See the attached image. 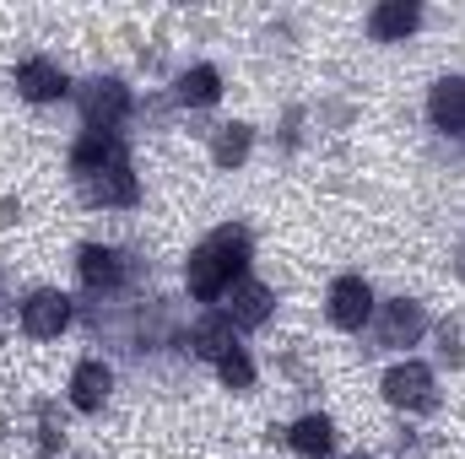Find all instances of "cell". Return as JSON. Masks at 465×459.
Listing matches in <instances>:
<instances>
[{
	"label": "cell",
	"mask_w": 465,
	"mask_h": 459,
	"mask_svg": "<svg viewBox=\"0 0 465 459\" xmlns=\"http://www.w3.org/2000/svg\"><path fill=\"white\" fill-rule=\"evenodd\" d=\"M16 93L27 103H54V98H65V71L49 65V60H22L16 65Z\"/></svg>",
	"instance_id": "cell-7"
},
{
	"label": "cell",
	"mask_w": 465,
	"mask_h": 459,
	"mask_svg": "<svg viewBox=\"0 0 465 459\" xmlns=\"http://www.w3.org/2000/svg\"><path fill=\"white\" fill-rule=\"evenodd\" d=\"M76 270H82L87 287H114L119 281V254L114 249H104V243H87L82 259H76Z\"/></svg>",
	"instance_id": "cell-13"
},
{
	"label": "cell",
	"mask_w": 465,
	"mask_h": 459,
	"mask_svg": "<svg viewBox=\"0 0 465 459\" xmlns=\"http://www.w3.org/2000/svg\"><path fill=\"white\" fill-rule=\"evenodd\" d=\"M109 384H114V378H109L104 362H82V367L71 373V405H76V411H98V405L109 400Z\"/></svg>",
	"instance_id": "cell-9"
},
{
	"label": "cell",
	"mask_w": 465,
	"mask_h": 459,
	"mask_svg": "<svg viewBox=\"0 0 465 459\" xmlns=\"http://www.w3.org/2000/svg\"><path fill=\"white\" fill-rule=\"evenodd\" d=\"M384 400L390 405H406V411H422L433 400V373L422 362H401L384 373Z\"/></svg>",
	"instance_id": "cell-3"
},
{
	"label": "cell",
	"mask_w": 465,
	"mask_h": 459,
	"mask_svg": "<svg viewBox=\"0 0 465 459\" xmlns=\"http://www.w3.org/2000/svg\"><path fill=\"white\" fill-rule=\"evenodd\" d=\"M243 259H249V238H243L238 228H223V232H212V238L190 254L184 281H190V292H195L201 303H212V298H223L232 281H238Z\"/></svg>",
	"instance_id": "cell-1"
},
{
	"label": "cell",
	"mask_w": 465,
	"mask_h": 459,
	"mask_svg": "<svg viewBox=\"0 0 465 459\" xmlns=\"http://www.w3.org/2000/svg\"><path fill=\"white\" fill-rule=\"evenodd\" d=\"M265 319H271V292H265L260 281H232L228 287V325L254 330V325H265Z\"/></svg>",
	"instance_id": "cell-8"
},
{
	"label": "cell",
	"mask_w": 465,
	"mask_h": 459,
	"mask_svg": "<svg viewBox=\"0 0 465 459\" xmlns=\"http://www.w3.org/2000/svg\"><path fill=\"white\" fill-rule=\"evenodd\" d=\"M287 444H292L303 459H325L331 449H336V427H331L325 416H303V422H292Z\"/></svg>",
	"instance_id": "cell-10"
},
{
	"label": "cell",
	"mask_w": 465,
	"mask_h": 459,
	"mask_svg": "<svg viewBox=\"0 0 465 459\" xmlns=\"http://www.w3.org/2000/svg\"><path fill=\"white\" fill-rule=\"evenodd\" d=\"M179 98H184L190 109H206V103H217V98H223V76H217L212 65H195V71H184Z\"/></svg>",
	"instance_id": "cell-14"
},
{
	"label": "cell",
	"mask_w": 465,
	"mask_h": 459,
	"mask_svg": "<svg viewBox=\"0 0 465 459\" xmlns=\"http://www.w3.org/2000/svg\"><path fill=\"white\" fill-rule=\"evenodd\" d=\"M422 336V314H417V303H390V314H384V341L390 346H406Z\"/></svg>",
	"instance_id": "cell-15"
},
{
	"label": "cell",
	"mask_w": 465,
	"mask_h": 459,
	"mask_svg": "<svg viewBox=\"0 0 465 459\" xmlns=\"http://www.w3.org/2000/svg\"><path fill=\"white\" fill-rule=\"evenodd\" d=\"M417 27V5H406V0H390V5H379L373 16H368V33L379 38V44H395V38H406Z\"/></svg>",
	"instance_id": "cell-11"
},
{
	"label": "cell",
	"mask_w": 465,
	"mask_h": 459,
	"mask_svg": "<svg viewBox=\"0 0 465 459\" xmlns=\"http://www.w3.org/2000/svg\"><path fill=\"white\" fill-rule=\"evenodd\" d=\"M82 184H87V195L104 200V206H130V200H135V179H130V157H124V151H119L114 162H104L98 173H87Z\"/></svg>",
	"instance_id": "cell-6"
},
{
	"label": "cell",
	"mask_w": 465,
	"mask_h": 459,
	"mask_svg": "<svg viewBox=\"0 0 465 459\" xmlns=\"http://www.w3.org/2000/svg\"><path fill=\"white\" fill-rule=\"evenodd\" d=\"M433 124L439 130H465V82H439L433 87Z\"/></svg>",
	"instance_id": "cell-12"
},
{
	"label": "cell",
	"mask_w": 465,
	"mask_h": 459,
	"mask_svg": "<svg viewBox=\"0 0 465 459\" xmlns=\"http://www.w3.org/2000/svg\"><path fill=\"white\" fill-rule=\"evenodd\" d=\"M212 157H217L223 168H232V162H243V157H249V130H243V124H228V130L217 135Z\"/></svg>",
	"instance_id": "cell-17"
},
{
	"label": "cell",
	"mask_w": 465,
	"mask_h": 459,
	"mask_svg": "<svg viewBox=\"0 0 465 459\" xmlns=\"http://www.w3.org/2000/svg\"><path fill=\"white\" fill-rule=\"evenodd\" d=\"M368 314H373V292H368V281H362V276H341V281L331 287V325L357 330Z\"/></svg>",
	"instance_id": "cell-5"
},
{
	"label": "cell",
	"mask_w": 465,
	"mask_h": 459,
	"mask_svg": "<svg viewBox=\"0 0 465 459\" xmlns=\"http://www.w3.org/2000/svg\"><path fill=\"white\" fill-rule=\"evenodd\" d=\"M195 351L223 362V356L232 351V325H228V319H212V325H201V330H195Z\"/></svg>",
	"instance_id": "cell-16"
},
{
	"label": "cell",
	"mask_w": 465,
	"mask_h": 459,
	"mask_svg": "<svg viewBox=\"0 0 465 459\" xmlns=\"http://www.w3.org/2000/svg\"><path fill=\"white\" fill-rule=\"evenodd\" d=\"M124 109H130V93L119 82H93V93L82 98V114H87V130L93 135H114Z\"/></svg>",
	"instance_id": "cell-4"
},
{
	"label": "cell",
	"mask_w": 465,
	"mask_h": 459,
	"mask_svg": "<svg viewBox=\"0 0 465 459\" xmlns=\"http://www.w3.org/2000/svg\"><path fill=\"white\" fill-rule=\"evenodd\" d=\"M65 325H71V298H65V292H33V298L22 303V330H27L33 341H54Z\"/></svg>",
	"instance_id": "cell-2"
},
{
	"label": "cell",
	"mask_w": 465,
	"mask_h": 459,
	"mask_svg": "<svg viewBox=\"0 0 465 459\" xmlns=\"http://www.w3.org/2000/svg\"><path fill=\"white\" fill-rule=\"evenodd\" d=\"M217 373H223V384H228V389H249V384H254V362H249L238 346H232L228 356L217 362Z\"/></svg>",
	"instance_id": "cell-18"
}]
</instances>
